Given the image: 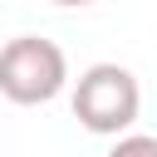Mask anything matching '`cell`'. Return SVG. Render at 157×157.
<instances>
[{"label": "cell", "instance_id": "obj_3", "mask_svg": "<svg viewBox=\"0 0 157 157\" xmlns=\"http://www.w3.org/2000/svg\"><path fill=\"white\" fill-rule=\"evenodd\" d=\"M108 157H157V137L152 132H118L113 137V147H108Z\"/></svg>", "mask_w": 157, "mask_h": 157}, {"label": "cell", "instance_id": "obj_2", "mask_svg": "<svg viewBox=\"0 0 157 157\" xmlns=\"http://www.w3.org/2000/svg\"><path fill=\"white\" fill-rule=\"evenodd\" d=\"M69 83V59L54 39L44 34H15L0 49V98L15 108H39L54 103Z\"/></svg>", "mask_w": 157, "mask_h": 157}, {"label": "cell", "instance_id": "obj_1", "mask_svg": "<svg viewBox=\"0 0 157 157\" xmlns=\"http://www.w3.org/2000/svg\"><path fill=\"white\" fill-rule=\"evenodd\" d=\"M142 113V83L128 64H88L74 83V118L93 137H118Z\"/></svg>", "mask_w": 157, "mask_h": 157}, {"label": "cell", "instance_id": "obj_4", "mask_svg": "<svg viewBox=\"0 0 157 157\" xmlns=\"http://www.w3.org/2000/svg\"><path fill=\"white\" fill-rule=\"evenodd\" d=\"M49 5H64V10H83V5H93V0H49Z\"/></svg>", "mask_w": 157, "mask_h": 157}]
</instances>
